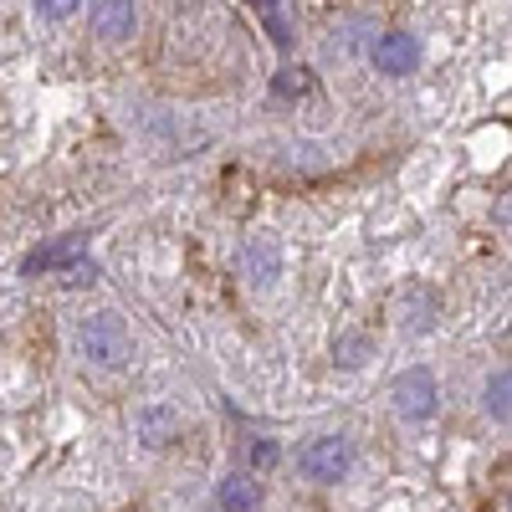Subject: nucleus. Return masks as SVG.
I'll return each mask as SVG.
<instances>
[{
    "instance_id": "f257e3e1",
    "label": "nucleus",
    "mask_w": 512,
    "mask_h": 512,
    "mask_svg": "<svg viewBox=\"0 0 512 512\" xmlns=\"http://www.w3.org/2000/svg\"><path fill=\"white\" fill-rule=\"evenodd\" d=\"M77 349L98 369H123L128 359H134V338H128L118 313H93V318H82V328H77Z\"/></svg>"
},
{
    "instance_id": "f03ea898",
    "label": "nucleus",
    "mask_w": 512,
    "mask_h": 512,
    "mask_svg": "<svg viewBox=\"0 0 512 512\" xmlns=\"http://www.w3.org/2000/svg\"><path fill=\"white\" fill-rule=\"evenodd\" d=\"M297 466H303V477H308V482L333 487L338 477L349 472V441H344V436H318L303 456H297Z\"/></svg>"
},
{
    "instance_id": "7ed1b4c3",
    "label": "nucleus",
    "mask_w": 512,
    "mask_h": 512,
    "mask_svg": "<svg viewBox=\"0 0 512 512\" xmlns=\"http://www.w3.org/2000/svg\"><path fill=\"white\" fill-rule=\"evenodd\" d=\"M390 400H395V410H400L405 420H431V415H436V374H431V369H405V374L395 379Z\"/></svg>"
},
{
    "instance_id": "20e7f679",
    "label": "nucleus",
    "mask_w": 512,
    "mask_h": 512,
    "mask_svg": "<svg viewBox=\"0 0 512 512\" xmlns=\"http://www.w3.org/2000/svg\"><path fill=\"white\" fill-rule=\"evenodd\" d=\"M236 267H241V277L251 287H272L282 277V246H277V236H251L241 246V256H236Z\"/></svg>"
},
{
    "instance_id": "39448f33",
    "label": "nucleus",
    "mask_w": 512,
    "mask_h": 512,
    "mask_svg": "<svg viewBox=\"0 0 512 512\" xmlns=\"http://www.w3.org/2000/svg\"><path fill=\"white\" fill-rule=\"evenodd\" d=\"M374 67H379L384 77L415 72V67H420V41H415L410 31H384V36L374 41Z\"/></svg>"
},
{
    "instance_id": "423d86ee",
    "label": "nucleus",
    "mask_w": 512,
    "mask_h": 512,
    "mask_svg": "<svg viewBox=\"0 0 512 512\" xmlns=\"http://www.w3.org/2000/svg\"><path fill=\"white\" fill-rule=\"evenodd\" d=\"M72 262H82V236H57V241H41L26 262H21V272L26 277H41V272H67Z\"/></svg>"
},
{
    "instance_id": "0eeeda50",
    "label": "nucleus",
    "mask_w": 512,
    "mask_h": 512,
    "mask_svg": "<svg viewBox=\"0 0 512 512\" xmlns=\"http://www.w3.org/2000/svg\"><path fill=\"white\" fill-rule=\"evenodd\" d=\"M134 26H139V6H134V0H93V31L103 41L134 36Z\"/></svg>"
},
{
    "instance_id": "6e6552de",
    "label": "nucleus",
    "mask_w": 512,
    "mask_h": 512,
    "mask_svg": "<svg viewBox=\"0 0 512 512\" xmlns=\"http://www.w3.org/2000/svg\"><path fill=\"white\" fill-rule=\"evenodd\" d=\"M216 502H221L226 512H251L256 502H262V482L246 477V472H236V477H226V482H221Z\"/></svg>"
},
{
    "instance_id": "1a4fd4ad",
    "label": "nucleus",
    "mask_w": 512,
    "mask_h": 512,
    "mask_svg": "<svg viewBox=\"0 0 512 512\" xmlns=\"http://www.w3.org/2000/svg\"><path fill=\"white\" fill-rule=\"evenodd\" d=\"M139 436H144V446H164V441H175V410H164V405H149V410H139Z\"/></svg>"
},
{
    "instance_id": "9d476101",
    "label": "nucleus",
    "mask_w": 512,
    "mask_h": 512,
    "mask_svg": "<svg viewBox=\"0 0 512 512\" xmlns=\"http://www.w3.org/2000/svg\"><path fill=\"white\" fill-rule=\"evenodd\" d=\"M487 415L492 420H512V369H497L487 379Z\"/></svg>"
},
{
    "instance_id": "9b49d317",
    "label": "nucleus",
    "mask_w": 512,
    "mask_h": 512,
    "mask_svg": "<svg viewBox=\"0 0 512 512\" xmlns=\"http://www.w3.org/2000/svg\"><path fill=\"white\" fill-rule=\"evenodd\" d=\"M431 313H436V292H420V287H410V292H405V333L431 328Z\"/></svg>"
},
{
    "instance_id": "f8f14e48",
    "label": "nucleus",
    "mask_w": 512,
    "mask_h": 512,
    "mask_svg": "<svg viewBox=\"0 0 512 512\" xmlns=\"http://www.w3.org/2000/svg\"><path fill=\"white\" fill-rule=\"evenodd\" d=\"M364 354H369V338L364 333H344V338H338V364H344V369H359Z\"/></svg>"
},
{
    "instance_id": "ddd939ff",
    "label": "nucleus",
    "mask_w": 512,
    "mask_h": 512,
    "mask_svg": "<svg viewBox=\"0 0 512 512\" xmlns=\"http://www.w3.org/2000/svg\"><path fill=\"white\" fill-rule=\"evenodd\" d=\"M308 88H313V77H308V67H287V72L277 77V93H282V98H303Z\"/></svg>"
},
{
    "instance_id": "4468645a",
    "label": "nucleus",
    "mask_w": 512,
    "mask_h": 512,
    "mask_svg": "<svg viewBox=\"0 0 512 512\" xmlns=\"http://www.w3.org/2000/svg\"><path fill=\"white\" fill-rule=\"evenodd\" d=\"M277 456H282V451H277V441H251V446H246V461L256 466V472H272Z\"/></svg>"
},
{
    "instance_id": "2eb2a0df",
    "label": "nucleus",
    "mask_w": 512,
    "mask_h": 512,
    "mask_svg": "<svg viewBox=\"0 0 512 512\" xmlns=\"http://www.w3.org/2000/svg\"><path fill=\"white\" fill-rule=\"evenodd\" d=\"M62 282H67V287H88V282H98V267L82 256V262H72V267L62 272Z\"/></svg>"
},
{
    "instance_id": "dca6fc26",
    "label": "nucleus",
    "mask_w": 512,
    "mask_h": 512,
    "mask_svg": "<svg viewBox=\"0 0 512 512\" xmlns=\"http://www.w3.org/2000/svg\"><path fill=\"white\" fill-rule=\"evenodd\" d=\"M77 6H82V0H36V11L47 16V21H67Z\"/></svg>"
},
{
    "instance_id": "f3484780",
    "label": "nucleus",
    "mask_w": 512,
    "mask_h": 512,
    "mask_svg": "<svg viewBox=\"0 0 512 512\" xmlns=\"http://www.w3.org/2000/svg\"><path fill=\"white\" fill-rule=\"evenodd\" d=\"M251 6L272 16V11H277V0H251ZM272 36H277V41H287V31H282V21H277V16H272Z\"/></svg>"
}]
</instances>
